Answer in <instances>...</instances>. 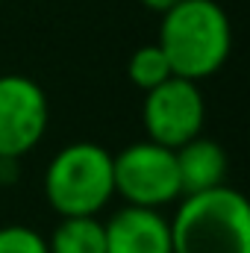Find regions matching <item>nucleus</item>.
I'll use <instances>...</instances> for the list:
<instances>
[{"label":"nucleus","mask_w":250,"mask_h":253,"mask_svg":"<svg viewBox=\"0 0 250 253\" xmlns=\"http://www.w3.org/2000/svg\"><path fill=\"white\" fill-rule=\"evenodd\" d=\"M174 77L206 80L218 74L233 50V27L221 3L215 0H180L162 12L159 42Z\"/></svg>","instance_id":"f257e3e1"},{"label":"nucleus","mask_w":250,"mask_h":253,"mask_svg":"<svg viewBox=\"0 0 250 253\" xmlns=\"http://www.w3.org/2000/svg\"><path fill=\"white\" fill-rule=\"evenodd\" d=\"M168 224L171 253H250V206L230 186L183 194Z\"/></svg>","instance_id":"f03ea898"},{"label":"nucleus","mask_w":250,"mask_h":253,"mask_svg":"<svg viewBox=\"0 0 250 253\" xmlns=\"http://www.w3.org/2000/svg\"><path fill=\"white\" fill-rule=\"evenodd\" d=\"M44 197L65 215H97L115 197L112 153L97 141H71L44 171Z\"/></svg>","instance_id":"7ed1b4c3"},{"label":"nucleus","mask_w":250,"mask_h":253,"mask_svg":"<svg viewBox=\"0 0 250 253\" xmlns=\"http://www.w3.org/2000/svg\"><path fill=\"white\" fill-rule=\"evenodd\" d=\"M112 180L115 194H121L129 206L159 209L183 194L174 150L150 138L112 153Z\"/></svg>","instance_id":"20e7f679"},{"label":"nucleus","mask_w":250,"mask_h":253,"mask_svg":"<svg viewBox=\"0 0 250 253\" xmlns=\"http://www.w3.org/2000/svg\"><path fill=\"white\" fill-rule=\"evenodd\" d=\"M141 121L150 141L177 150L188 138L203 132L206 121V100L194 80L168 77L156 88L144 91Z\"/></svg>","instance_id":"39448f33"},{"label":"nucleus","mask_w":250,"mask_h":253,"mask_svg":"<svg viewBox=\"0 0 250 253\" xmlns=\"http://www.w3.org/2000/svg\"><path fill=\"white\" fill-rule=\"evenodd\" d=\"M50 106L44 88L24 74L0 77V159L18 162L47 132Z\"/></svg>","instance_id":"423d86ee"},{"label":"nucleus","mask_w":250,"mask_h":253,"mask_svg":"<svg viewBox=\"0 0 250 253\" xmlns=\"http://www.w3.org/2000/svg\"><path fill=\"white\" fill-rule=\"evenodd\" d=\"M103 236L106 253H171V224L159 209L126 203L103 221Z\"/></svg>","instance_id":"0eeeda50"},{"label":"nucleus","mask_w":250,"mask_h":253,"mask_svg":"<svg viewBox=\"0 0 250 253\" xmlns=\"http://www.w3.org/2000/svg\"><path fill=\"white\" fill-rule=\"evenodd\" d=\"M177 159V174H180V191L183 194H197V191H209L218 186H227V174H230V159L227 150L212 141L194 135L186 144H180L174 150Z\"/></svg>","instance_id":"6e6552de"},{"label":"nucleus","mask_w":250,"mask_h":253,"mask_svg":"<svg viewBox=\"0 0 250 253\" xmlns=\"http://www.w3.org/2000/svg\"><path fill=\"white\" fill-rule=\"evenodd\" d=\"M50 253H106L103 221L97 215H65L47 239Z\"/></svg>","instance_id":"1a4fd4ad"},{"label":"nucleus","mask_w":250,"mask_h":253,"mask_svg":"<svg viewBox=\"0 0 250 253\" xmlns=\"http://www.w3.org/2000/svg\"><path fill=\"white\" fill-rule=\"evenodd\" d=\"M126 77L135 88L150 91L159 83H165L168 77H174V71L159 44H141L138 50H132V56L126 62Z\"/></svg>","instance_id":"9d476101"},{"label":"nucleus","mask_w":250,"mask_h":253,"mask_svg":"<svg viewBox=\"0 0 250 253\" xmlns=\"http://www.w3.org/2000/svg\"><path fill=\"white\" fill-rule=\"evenodd\" d=\"M0 253H50L47 239H42L33 227L9 224L0 227Z\"/></svg>","instance_id":"9b49d317"},{"label":"nucleus","mask_w":250,"mask_h":253,"mask_svg":"<svg viewBox=\"0 0 250 253\" xmlns=\"http://www.w3.org/2000/svg\"><path fill=\"white\" fill-rule=\"evenodd\" d=\"M138 3H141L144 9H150V12H159V15H162V12H168L171 6H177L180 0H138Z\"/></svg>","instance_id":"f8f14e48"}]
</instances>
